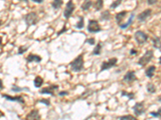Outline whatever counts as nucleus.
<instances>
[{
	"mask_svg": "<svg viewBox=\"0 0 161 120\" xmlns=\"http://www.w3.org/2000/svg\"><path fill=\"white\" fill-rule=\"evenodd\" d=\"M119 120H136L137 119V117L133 116L131 115H123V116L119 117Z\"/></svg>",
	"mask_w": 161,
	"mask_h": 120,
	"instance_id": "obj_29",
	"label": "nucleus"
},
{
	"mask_svg": "<svg viewBox=\"0 0 161 120\" xmlns=\"http://www.w3.org/2000/svg\"><path fill=\"white\" fill-rule=\"evenodd\" d=\"M126 15H127V11H121V12H119L118 14H116L115 15L116 22H117L119 25V24H121V22H122V21L124 19L125 17L126 16Z\"/></svg>",
	"mask_w": 161,
	"mask_h": 120,
	"instance_id": "obj_16",
	"label": "nucleus"
},
{
	"mask_svg": "<svg viewBox=\"0 0 161 120\" xmlns=\"http://www.w3.org/2000/svg\"><path fill=\"white\" fill-rule=\"evenodd\" d=\"M2 98H6L8 101H11V102H19L20 104H24L25 103V101H24V98H23V96L21 95H19V96H11L9 95H6V94H3Z\"/></svg>",
	"mask_w": 161,
	"mask_h": 120,
	"instance_id": "obj_11",
	"label": "nucleus"
},
{
	"mask_svg": "<svg viewBox=\"0 0 161 120\" xmlns=\"http://www.w3.org/2000/svg\"><path fill=\"white\" fill-rule=\"evenodd\" d=\"M92 6H93V2L91 0H85L84 2L80 6V9L84 11H86L90 10Z\"/></svg>",
	"mask_w": 161,
	"mask_h": 120,
	"instance_id": "obj_19",
	"label": "nucleus"
},
{
	"mask_svg": "<svg viewBox=\"0 0 161 120\" xmlns=\"http://www.w3.org/2000/svg\"><path fill=\"white\" fill-rule=\"evenodd\" d=\"M23 91H30V89L28 88H19L18 86L16 85H13L12 88H11V91L13 92H21Z\"/></svg>",
	"mask_w": 161,
	"mask_h": 120,
	"instance_id": "obj_26",
	"label": "nucleus"
},
{
	"mask_svg": "<svg viewBox=\"0 0 161 120\" xmlns=\"http://www.w3.org/2000/svg\"><path fill=\"white\" fill-rule=\"evenodd\" d=\"M157 100H158V102H161V95H159V96L158 97V98H157Z\"/></svg>",
	"mask_w": 161,
	"mask_h": 120,
	"instance_id": "obj_41",
	"label": "nucleus"
},
{
	"mask_svg": "<svg viewBox=\"0 0 161 120\" xmlns=\"http://www.w3.org/2000/svg\"><path fill=\"white\" fill-rule=\"evenodd\" d=\"M132 110L134 111V114L136 117H139L140 115H143L146 111V109L144 108V102H136L135 105L133 106Z\"/></svg>",
	"mask_w": 161,
	"mask_h": 120,
	"instance_id": "obj_8",
	"label": "nucleus"
},
{
	"mask_svg": "<svg viewBox=\"0 0 161 120\" xmlns=\"http://www.w3.org/2000/svg\"><path fill=\"white\" fill-rule=\"evenodd\" d=\"M51 5L54 10H59L63 5V0H53Z\"/></svg>",
	"mask_w": 161,
	"mask_h": 120,
	"instance_id": "obj_21",
	"label": "nucleus"
},
{
	"mask_svg": "<svg viewBox=\"0 0 161 120\" xmlns=\"http://www.w3.org/2000/svg\"><path fill=\"white\" fill-rule=\"evenodd\" d=\"M147 91L150 94H154V93L156 92V86L154 85L152 82H148V83L147 84L146 87Z\"/></svg>",
	"mask_w": 161,
	"mask_h": 120,
	"instance_id": "obj_25",
	"label": "nucleus"
},
{
	"mask_svg": "<svg viewBox=\"0 0 161 120\" xmlns=\"http://www.w3.org/2000/svg\"><path fill=\"white\" fill-rule=\"evenodd\" d=\"M118 62L117 58H111L108 59L107 61H103L101 65V70L100 72H103L105 71H108V70L111 69L113 67H115L116 64Z\"/></svg>",
	"mask_w": 161,
	"mask_h": 120,
	"instance_id": "obj_6",
	"label": "nucleus"
},
{
	"mask_svg": "<svg viewBox=\"0 0 161 120\" xmlns=\"http://www.w3.org/2000/svg\"><path fill=\"white\" fill-rule=\"evenodd\" d=\"M123 1V0H115V1H114V2L110 4V9H115V8H117L118 7H119V6L121 5V3H122Z\"/></svg>",
	"mask_w": 161,
	"mask_h": 120,
	"instance_id": "obj_30",
	"label": "nucleus"
},
{
	"mask_svg": "<svg viewBox=\"0 0 161 120\" xmlns=\"http://www.w3.org/2000/svg\"><path fill=\"white\" fill-rule=\"evenodd\" d=\"M147 4L150 6L154 5L155 3H156L157 2V0H147Z\"/></svg>",
	"mask_w": 161,
	"mask_h": 120,
	"instance_id": "obj_38",
	"label": "nucleus"
},
{
	"mask_svg": "<svg viewBox=\"0 0 161 120\" xmlns=\"http://www.w3.org/2000/svg\"><path fill=\"white\" fill-rule=\"evenodd\" d=\"M156 70V66H150V67H148L146 69V71H145V75H146V77H147L148 78H152L154 76V74H155Z\"/></svg>",
	"mask_w": 161,
	"mask_h": 120,
	"instance_id": "obj_17",
	"label": "nucleus"
},
{
	"mask_svg": "<svg viewBox=\"0 0 161 120\" xmlns=\"http://www.w3.org/2000/svg\"><path fill=\"white\" fill-rule=\"evenodd\" d=\"M31 1L34 2H36V3H38V4L42 3V2H44V0H31Z\"/></svg>",
	"mask_w": 161,
	"mask_h": 120,
	"instance_id": "obj_39",
	"label": "nucleus"
},
{
	"mask_svg": "<svg viewBox=\"0 0 161 120\" xmlns=\"http://www.w3.org/2000/svg\"><path fill=\"white\" fill-rule=\"evenodd\" d=\"M59 96H64V95H69V91H60L58 93Z\"/></svg>",
	"mask_w": 161,
	"mask_h": 120,
	"instance_id": "obj_37",
	"label": "nucleus"
},
{
	"mask_svg": "<svg viewBox=\"0 0 161 120\" xmlns=\"http://www.w3.org/2000/svg\"><path fill=\"white\" fill-rule=\"evenodd\" d=\"M152 45H153L154 48L156 49H161V40L160 38L157 36H154L152 39Z\"/></svg>",
	"mask_w": 161,
	"mask_h": 120,
	"instance_id": "obj_20",
	"label": "nucleus"
},
{
	"mask_svg": "<svg viewBox=\"0 0 161 120\" xmlns=\"http://www.w3.org/2000/svg\"><path fill=\"white\" fill-rule=\"evenodd\" d=\"M66 31H67V28H66V25H65V23H64V27H63L62 29L60 30V31H59L57 33V36H60V35H62L63 33L66 32Z\"/></svg>",
	"mask_w": 161,
	"mask_h": 120,
	"instance_id": "obj_35",
	"label": "nucleus"
},
{
	"mask_svg": "<svg viewBox=\"0 0 161 120\" xmlns=\"http://www.w3.org/2000/svg\"><path fill=\"white\" fill-rule=\"evenodd\" d=\"M75 8L76 6L75 4L73 3V0H69V1L66 3V7L64 10V13H63V15H64V17L65 19H69V18L72 16Z\"/></svg>",
	"mask_w": 161,
	"mask_h": 120,
	"instance_id": "obj_7",
	"label": "nucleus"
},
{
	"mask_svg": "<svg viewBox=\"0 0 161 120\" xmlns=\"http://www.w3.org/2000/svg\"><path fill=\"white\" fill-rule=\"evenodd\" d=\"M159 63L161 64V56L159 57Z\"/></svg>",
	"mask_w": 161,
	"mask_h": 120,
	"instance_id": "obj_42",
	"label": "nucleus"
},
{
	"mask_svg": "<svg viewBox=\"0 0 161 120\" xmlns=\"http://www.w3.org/2000/svg\"><path fill=\"white\" fill-rule=\"evenodd\" d=\"M102 48H103V45L101 42H98L97 45L95 46V48L93 49V52H92V55H99L102 52Z\"/></svg>",
	"mask_w": 161,
	"mask_h": 120,
	"instance_id": "obj_24",
	"label": "nucleus"
},
{
	"mask_svg": "<svg viewBox=\"0 0 161 120\" xmlns=\"http://www.w3.org/2000/svg\"><path fill=\"white\" fill-rule=\"evenodd\" d=\"M134 18H135V13H131L130 16L129 17V19L127 20V22H125V23H121L119 24V28L122 30H125L126 28H128L134 22Z\"/></svg>",
	"mask_w": 161,
	"mask_h": 120,
	"instance_id": "obj_15",
	"label": "nucleus"
},
{
	"mask_svg": "<svg viewBox=\"0 0 161 120\" xmlns=\"http://www.w3.org/2000/svg\"><path fill=\"white\" fill-rule=\"evenodd\" d=\"M121 95L123 97H126L128 98V100H132L135 98V94L133 92H127L126 91H122Z\"/></svg>",
	"mask_w": 161,
	"mask_h": 120,
	"instance_id": "obj_27",
	"label": "nucleus"
},
{
	"mask_svg": "<svg viewBox=\"0 0 161 120\" xmlns=\"http://www.w3.org/2000/svg\"><path fill=\"white\" fill-rule=\"evenodd\" d=\"M110 19H111V14H110V12L108 10H106V11H104L101 13L100 20H102V21H109Z\"/></svg>",
	"mask_w": 161,
	"mask_h": 120,
	"instance_id": "obj_18",
	"label": "nucleus"
},
{
	"mask_svg": "<svg viewBox=\"0 0 161 120\" xmlns=\"http://www.w3.org/2000/svg\"><path fill=\"white\" fill-rule=\"evenodd\" d=\"M136 80H137V77H136L135 71H128L123 78V82H126V83H131Z\"/></svg>",
	"mask_w": 161,
	"mask_h": 120,
	"instance_id": "obj_10",
	"label": "nucleus"
},
{
	"mask_svg": "<svg viewBox=\"0 0 161 120\" xmlns=\"http://www.w3.org/2000/svg\"><path fill=\"white\" fill-rule=\"evenodd\" d=\"M37 102H40V103L42 104H44V105H46L47 107L51 105V102H50L49 98H41V99H39Z\"/></svg>",
	"mask_w": 161,
	"mask_h": 120,
	"instance_id": "obj_32",
	"label": "nucleus"
},
{
	"mask_svg": "<svg viewBox=\"0 0 161 120\" xmlns=\"http://www.w3.org/2000/svg\"><path fill=\"white\" fill-rule=\"evenodd\" d=\"M24 22L26 23V26L29 28L31 26H35L38 22V16H37L36 12H30L27 15H24Z\"/></svg>",
	"mask_w": 161,
	"mask_h": 120,
	"instance_id": "obj_3",
	"label": "nucleus"
},
{
	"mask_svg": "<svg viewBox=\"0 0 161 120\" xmlns=\"http://www.w3.org/2000/svg\"><path fill=\"white\" fill-rule=\"evenodd\" d=\"M129 53H130V55H136L138 54V51H136L135 48H131L130 51H129Z\"/></svg>",
	"mask_w": 161,
	"mask_h": 120,
	"instance_id": "obj_36",
	"label": "nucleus"
},
{
	"mask_svg": "<svg viewBox=\"0 0 161 120\" xmlns=\"http://www.w3.org/2000/svg\"><path fill=\"white\" fill-rule=\"evenodd\" d=\"M28 47H26V46H21V47H19L18 49V54L19 55H23V54H24V53L26 52V51H28Z\"/></svg>",
	"mask_w": 161,
	"mask_h": 120,
	"instance_id": "obj_33",
	"label": "nucleus"
},
{
	"mask_svg": "<svg viewBox=\"0 0 161 120\" xmlns=\"http://www.w3.org/2000/svg\"><path fill=\"white\" fill-rule=\"evenodd\" d=\"M87 31L91 34H95V33L100 32L103 30H102V28L100 27L97 20L90 19L89 20L88 25H87Z\"/></svg>",
	"mask_w": 161,
	"mask_h": 120,
	"instance_id": "obj_5",
	"label": "nucleus"
},
{
	"mask_svg": "<svg viewBox=\"0 0 161 120\" xmlns=\"http://www.w3.org/2000/svg\"><path fill=\"white\" fill-rule=\"evenodd\" d=\"M151 116L154 117V118H161V108L158 110L157 111H152L150 112Z\"/></svg>",
	"mask_w": 161,
	"mask_h": 120,
	"instance_id": "obj_31",
	"label": "nucleus"
},
{
	"mask_svg": "<svg viewBox=\"0 0 161 120\" xmlns=\"http://www.w3.org/2000/svg\"><path fill=\"white\" fill-rule=\"evenodd\" d=\"M40 118H41V116L37 109L31 111V112L26 116V119H40Z\"/></svg>",
	"mask_w": 161,
	"mask_h": 120,
	"instance_id": "obj_14",
	"label": "nucleus"
},
{
	"mask_svg": "<svg viewBox=\"0 0 161 120\" xmlns=\"http://www.w3.org/2000/svg\"><path fill=\"white\" fill-rule=\"evenodd\" d=\"M59 86L58 85H51L49 87H47V88H44L40 91V94L41 95H50L52 96H55V94H54V91L58 90Z\"/></svg>",
	"mask_w": 161,
	"mask_h": 120,
	"instance_id": "obj_9",
	"label": "nucleus"
},
{
	"mask_svg": "<svg viewBox=\"0 0 161 120\" xmlns=\"http://www.w3.org/2000/svg\"><path fill=\"white\" fill-rule=\"evenodd\" d=\"M71 71L73 72H80L84 69V58L83 55H79L69 63Z\"/></svg>",
	"mask_w": 161,
	"mask_h": 120,
	"instance_id": "obj_1",
	"label": "nucleus"
},
{
	"mask_svg": "<svg viewBox=\"0 0 161 120\" xmlns=\"http://www.w3.org/2000/svg\"><path fill=\"white\" fill-rule=\"evenodd\" d=\"M134 38L139 45H143L148 40V35L143 31H137L134 34Z\"/></svg>",
	"mask_w": 161,
	"mask_h": 120,
	"instance_id": "obj_4",
	"label": "nucleus"
},
{
	"mask_svg": "<svg viewBox=\"0 0 161 120\" xmlns=\"http://www.w3.org/2000/svg\"><path fill=\"white\" fill-rule=\"evenodd\" d=\"M154 58V52L152 50H147L146 52L144 53V55L141 57L139 60H138L137 64L140 67H145L146 65L149 63Z\"/></svg>",
	"mask_w": 161,
	"mask_h": 120,
	"instance_id": "obj_2",
	"label": "nucleus"
},
{
	"mask_svg": "<svg viewBox=\"0 0 161 120\" xmlns=\"http://www.w3.org/2000/svg\"><path fill=\"white\" fill-rule=\"evenodd\" d=\"M152 9H146L143 11V12H141L139 15L137 16V19L139 22H143L147 20V18L152 15Z\"/></svg>",
	"mask_w": 161,
	"mask_h": 120,
	"instance_id": "obj_12",
	"label": "nucleus"
},
{
	"mask_svg": "<svg viewBox=\"0 0 161 120\" xmlns=\"http://www.w3.org/2000/svg\"><path fill=\"white\" fill-rule=\"evenodd\" d=\"M3 88H4V87H3V80L1 79V80H0V90L2 91Z\"/></svg>",
	"mask_w": 161,
	"mask_h": 120,
	"instance_id": "obj_40",
	"label": "nucleus"
},
{
	"mask_svg": "<svg viewBox=\"0 0 161 120\" xmlns=\"http://www.w3.org/2000/svg\"><path fill=\"white\" fill-rule=\"evenodd\" d=\"M85 42H86V43H89L90 45H91V46H93L94 44H95V38H87V39L85 41Z\"/></svg>",
	"mask_w": 161,
	"mask_h": 120,
	"instance_id": "obj_34",
	"label": "nucleus"
},
{
	"mask_svg": "<svg viewBox=\"0 0 161 120\" xmlns=\"http://www.w3.org/2000/svg\"><path fill=\"white\" fill-rule=\"evenodd\" d=\"M43 84H44V79H43L40 76L36 77L35 79H34V86H35V88H41V86H42Z\"/></svg>",
	"mask_w": 161,
	"mask_h": 120,
	"instance_id": "obj_22",
	"label": "nucleus"
},
{
	"mask_svg": "<svg viewBox=\"0 0 161 120\" xmlns=\"http://www.w3.org/2000/svg\"><path fill=\"white\" fill-rule=\"evenodd\" d=\"M103 0H96V2L93 3V8L96 11H100L103 8Z\"/></svg>",
	"mask_w": 161,
	"mask_h": 120,
	"instance_id": "obj_23",
	"label": "nucleus"
},
{
	"mask_svg": "<svg viewBox=\"0 0 161 120\" xmlns=\"http://www.w3.org/2000/svg\"><path fill=\"white\" fill-rule=\"evenodd\" d=\"M41 60H42V58L38 55H34V54H30L27 58H26V61L28 63H31V62H41Z\"/></svg>",
	"mask_w": 161,
	"mask_h": 120,
	"instance_id": "obj_13",
	"label": "nucleus"
},
{
	"mask_svg": "<svg viewBox=\"0 0 161 120\" xmlns=\"http://www.w3.org/2000/svg\"><path fill=\"white\" fill-rule=\"evenodd\" d=\"M85 22H84V18L82 16H79V21L76 23L75 28L78 30H81L84 28Z\"/></svg>",
	"mask_w": 161,
	"mask_h": 120,
	"instance_id": "obj_28",
	"label": "nucleus"
}]
</instances>
